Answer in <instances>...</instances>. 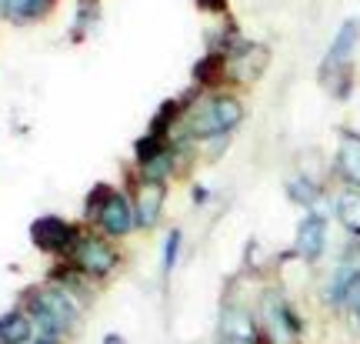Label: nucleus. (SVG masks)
<instances>
[{
	"mask_svg": "<svg viewBox=\"0 0 360 344\" xmlns=\"http://www.w3.org/2000/svg\"><path fill=\"white\" fill-rule=\"evenodd\" d=\"M174 144L170 147H164V151L157 154L154 161H147V164H141V180L143 184H160V180L167 178L170 171H174Z\"/></svg>",
	"mask_w": 360,
	"mask_h": 344,
	"instance_id": "obj_17",
	"label": "nucleus"
},
{
	"mask_svg": "<svg viewBox=\"0 0 360 344\" xmlns=\"http://www.w3.org/2000/svg\"><path fill=\"white\" fill-rule=\"evenodd\" d=\"M337 217L347 228V234L360 238V191H344L337 197Z\"/></svg>",
	"mask_w": 360,
	"mask_h": 344,
	"instance_id": "obj_14",
	"label": "nucleus"
},
{
	"mask_svg": "<svg viewBox=\"0 0 360 344\" xmlns=\"http://www.w3.org/2000/svg\"><path fill=\"white\" fill-rule=\"evenodd\" d=\"M260 334L267 344H300L304 318L281 291H267L260 301Z\"/></svg>",
	"mask_w": 360,
	"mask_h": 344,
	"instance_id": "obj_3",
	"label": "nucleus"
},
{
	"mask_svg": "<svg viewBox=\"0 0 360 344\" xmlns=\"http://www.w3.org/2000/svg\"><path fill=\"white\" fill-rule=\"evenodd\" d=\"M70 264L77 271H84L90 281H101V278H110L117 271L120 254H117L114 244L107 238H101V234H80V241L70 251Z\"/></svg>",
	"mask_w": 360,
	"mask_h": 344,
	"instance_id": "obj_5",
	"label": "nucleus"
},
{
	"mask_svg": "<svg viewBox=\"0 0 360 344\" xmlns=\"http://www.w3.org/2000/svg\"><path fill=\"white\" fill-rule=\"evenodd\" d=\"M193 4H197L204 13H227V7H231L227 0H193Z\"/></svg>",
	"mask_w": 360,
	"mask_h": 344,
	"instance_id": "obj_21",
	"label": "nucleus"
},
{
	"mask_svg": "<svg viewBox=\"0 0 360 344\" xmlns=\"http://www.w3.org/2000/svg\"><path fill=\"white\" fill-rule=\"evenodd\" d=\"M337 171L344 174L354 191H360V134L357 130H344L340 144H337Z\"/></svg>",
	"mask_w": 360,
	"mask_h": 344,
	"instance_id": "obj_10",
	"label": "nucleus"
},
{
	"mask_svg": "<svg viewBox=\"0 0 360 344\" xmlns=\"http://www.w3.org/2000/svg\"><path fill=\"white\" fill-rule=\"evenodd\" d=\"M103 344H127V341H124L120 334H107V338H103Z\"/></svg>",
	"mask_w": 360,
	"mask_h": 344,
	"instance_id": "obj_22",
	"label": "nucleus"
},
{
	"mask_svg": "<svg viewBox=\"0 0 360 344\" xmlns=\"http://www.w3.org/2000/svg\"><path fill=\"white\" fill-rule=\"evenodd\" d=\"M240 121H244V104L231 97V94H217V97L200 104V111L191 117V137L197 140L227 137Z\"/></svg>",
	"mask_w": 360,
	"mask_h": 344,
	"instance_id": "obj_4",
	"label": "nucleus"
},
{
	"mask_svg": "<svg viewBox=\"0 0 360 344\" xmlns=\"http://www.w3.org/2000/svg\"><path fill=\"white\" fill-rule=\"evenodd\" d=\"M4 4H7V13L13 20L27 24V20H40L44 13H51L57 0H4Z\"/></svg>",
	"mask_w": 360,
	"mask_h": 344,
	"instance_id": "obj_15",
	"label": "nucleus"
},
{
	"mask_svg": "<svg viewBox=\"0 0 360 344\" xmlns=\"http://www.w3.org/2000/svg\"><path fill=\"white\" fill-rule=\"evenodd\" d=\"M30 241L44 254H70L74 244L80 241V231H77V224H70L64 217L44 214L30 224Z\"/></svg>",
	"mask_w": 360,
	"mask_h": 344,
	"instance_id": "obj_6",
	"label": "nucleus"
},
{
	"mask_svg": "<svg viewBox=\"0 0 360 344\" xmlns=\"http://www.w3.org/2000/svg\"><path fill=\"white\" fill-rule=\"evenodd\" d=\"M37 331H34V321L27 318L24 307L0 314V344H34Z\"/></svg>",
	"mask_w": 360,
	"mask_h": 344,
	"instance_id": "obj_11",
	"label": "nucleus"
},
{
	"mask_svg": "<svg viewBox=\"0 0 360 344\" xmlns=\"http://www.w3.org/2000/svg\"><path fill=\"white\" fill-rule=\"evenodd\" d=\"M164 184H143L141 191L134 194L137 201H134V211H137V224L143 228H150L157 217H160V207H164Z\"/></svg>",
	"mask_w": 360,
	"mask_h": 344,
	"instance_id": "obj_12",
	"label": "nucleus"
},
{
	"mask_svg": "<svg viewBox=\"0 0 360 344\" xmlns=\"http://www.w3.org/2000/svg\"><path fill=\"white\" fill-rule=\"evenodd\" d=\"M0 4H4V0H0Z\"/></svg>",
	"mask_w": 360,
	"mask_h": 344,
	"instance_id": "obj_24",
	"label": "nucleus"
},
{
	"mask_svg": "<svg viewBox=\"0 0 360 344\" xmlns=\"http://www.w3.org/2000/svg\"><path fill=\"white\" fill-rule=\"evenodd\" d=\"M180 244H184V234H180V231H170V234H167V244H164V271H167V274L177 268Z\"/></svg>",
	"mask_w": 360,
	"mask_h": 344,
	"instance_id": "obj_20",
	"label": "nucleus"
},
{
	"mask_svg": "<svg viewBox=\"0 0 360 344\" xmlns=\"http://www.w3.org/2000/svg\"><path fill=\"white\" fill-rule=\"evenodd\" d=\"M24 311L34 321L37 338H47V341H64L80 321V305L74 301V294H67L57 284L30 288L24 294Z\"/></svg>",
	"mask_w": 360,
	"mask_h": 344,
	"instance_id": "obj_1",
	"label": "nucleus"
},
{
	"mask_svg": "<svg viewBox=\"0 0 360 344\" xmlns=\"http://www.w3.org/2000/svg\"><path fill=\"white\" fill-rule=\"evenodd\" d=\"M357 37H360V20H347V24L337 30L334 44H330V51H327V57H323V64H321V80L330 87L334 97H347L350 87H354L350 54L357 47Z\"/></svg>",
	"mask_w": 360,
	"mask_h": 344,
	"instance_id": "obj_2",
	"label": "nucleus"
},
{
	"mask_svg": "<svg viewBox=\"0 0 360 344\" xmlns=\"http://www.w3.org/2000/svg\"><path fill=\"white\" fill-rule=\"evenodd\" d=\"M101 228L103 234H110V238H124L134 224H137V211H134V201H130L127 194H114L107 207L101 211Z\"/></svg>",
	"mask_w": 360,
	"mask_h": 344,
	"instance_id": "obj_8",
	"label": "nucleus"
},
{
	"mask_svg": "<svg viewBox=\"0 0 360 344\" xmlns=\"http://www.w3.org/2000/svg\"><path fill=\"white\" fill-rule=\"evenodd\" d=\"M224 77H227V54L207 51L204 57L193 64V84H197V87H217Z\"/></svg>",
	"mask_w": 360,
	"mask_h": 344,
	"instance_id": "obj_13",
	"label": "nucleus"
},
{
	"mask_svg": "<svg viewBox=\"0 0 360 344\" xmlns=\"http://www.w3.org/2000/svg\"><path fill=\"white\" fill-rule=\"evenodd\" d=\"M217 344H267L260 334L257 318H250L244 307H224L217 328Z\"/></svg>",
	"mask_w": 360,
	"mask_h": 344,
	"instance_id": "obj_7",
	"label": "nucleus"
},
{
	"mask_svg": "<svg viewBox=\"0 0 360 344\" xmlns=\"http://www.w3.org/2000/svg\"><path fill=\"white\" fill-rule=\"evenodd\" d=\"M94 24H101V0H77V13H74V30H70V37L84 40Z\"/></svg>",
	"mask_w": 360,
	"mask_h": 344,
	"instance_id": "obj_16",
	"label": "nucleus"
},
{
	"mask_svg": "<svg viewBox=\"0 0 360 344\" xmlns=\"http://www.w3.org/2000/svg\"><path fill=\"white\" fill-rule=\"evenodd\" d=\"M114 188L110 184H94V191L87 194V201H84V214L87 217H101V211L107 207V201L114 197Z\"/></svg>",
	"mask_w": 360,
	"mask_h": 344,
	"instance_id": "obj_19",
	"label": "nucleus"
},
{
	"mask_svg": "<svg viewBox=\"0 0 360 344\" xmlns=\"http://www.w3.org/2000/svg\"><path fill=\"white\" fill-rule=\"evenodd\" d=\"M34 344H60V341H47V338H34Z\"/></svg>",
	"mask_w": 360,
	"mask_h": 344,
	"instance_id": "obj_23",
	"label": "nucleus"
},
{
	"mask_svg": "<svg viewBox=\"0 0 360 344\" xmlns=\"http://www.w3.org/2000/svg\"><path fill=\"white\" fill-rule=\"evenodd\" d=\"M287 194H290V201H297V204L314 207L317 197H321V188L307 178H294V180H287Z\"/></svg>",
	"mask_w": 360,
	"mask_h": 344,
	"instance_id": "obj_18",
	"label": "nucleus"
},
{
	"mask_svg": "<svg viewBox=\"0 0 360 344\" xmlns=\"http://www.w3.org/2000/svg\"><path fill=\"white\" fill-rule=\"evenodd\" d=\"M327 247V221L323 214H307L297 224V254L304 261H317Z\"/></svg>",
	"mask_w": 360,
	"mask_h": 344,
	"instance_id": "obj_9",
	"label": "nucleus"
}]
</instances>
